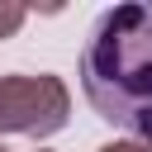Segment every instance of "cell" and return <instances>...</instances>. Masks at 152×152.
Segmentation results:
<instances>
[{
    "label": "cell",
    "mask_w": 152,
    "mask_h": 152,
    "mask_svg": "<svg viewBox=\"0 0 152 152\" xmlns=\"http://www.w3.org/2000/svg\"><path fill=\"white\" fill-rule=\"evenodd\" d=\"M81 86L104 124L152 142V5H114L95 19Z\"/></svg>",
    "instance_id": "1"
},
{
    "label": "cell",
    "mask_w": 152,
    "mask_h": 152,
    "mask_svg": "<svg viewBox=\"0 0 152 152\" xmlns=\"http://www.w3.org/2000/svg\"><path fill=\"white\" fill-rule=\"evenodd\" d=\"M71 90L62 76H0V133L52 138L66 128Z\"/></svg>",
    "instance_id": "2"
},
{
    "label": "cell",
    "mask_w": 152,
    "mask_h": 152,
    "mask_svg": "<svg viewBox=\"0 0 152 152\" xmlns=\"http://www.w3.org/2000/svg\"><path fill=\"white\" fill-rule=\"evenodd\" d=\"M24 14H28V10H24L19 0H0V38H14L19 24H24Z\"/></svg>",
    "instance_id": "3"
},
{
    "label": "cell",
    "mask_w": 152,
    "mask_h": 152,
    "mask_svg": "<svg viewBox=\"0 0 152 152\" xmlns=\"http://www.w3.org/2000/svg\"><path fill=\"white\" fill-rule=\"evenodd\" d=\"M100 152H152V142H138V138H124V142H104Z\"/></svg>",
    "instance_id": "4"
},
{
    "label": "cell",
    "mask_w": 152,
    "mask_h": 152,
    "mask_svg": "<svg viewBox=\"0 0 152 152\" xmlns=\"http://www.w3.org/2000/svg\"><path fill=\"white\" fill-rule=\"evenodd\" d=\"M0 152H10V147H5V142H0Z\"/></svg>",
    "instance_id": "5"
},
{
    "label": "cell",
    "mask_w": 152,
    "mask_h": 152,
    "mask_svg": "<svg viewBox=\"0 0 152 152\" xmlns=\"http://www.w3.org/2000/svg\"><path fill=\"white\" fill-rule=\"evenodd\" d=\"M38 152H48V147H38Z\"/></svg>",
    "instance_id": "6"
}]
</instances>
